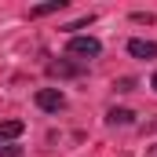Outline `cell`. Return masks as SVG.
<instances>
[{
  "instance_id": "10",
  "label": "cell",
  "mask_w": 157,
  "mask_h": 157,
  "mask_svg": "<svg viewBox=\"0 0 157 157\" xmlns=\"http://www.w3.org/2000/svg\"><path fill=\"white\" fill-rule=\"evenodd\" d=\"M146 157H157V146H150V150H146Z\"/></svg>"
},
{
  "instance_id": "11",
  "label": "cell",
  "mask_w": 157,
  "mask_h": 157,
  "mask_svg": "<svg viewBox=\"0 0 157 157\" xmlns=\"http://www.w3.org/2000/svg\"><path fill=\"white\" fill-rule=\"evenodd\" d=\"M150 88H154V91H157V73H154V80H150Z\"/></svg>"
},
{
  "instance_id": "1",
  "label": "cell",
  "mask_w": 157,
  "mask_h": 157,
  "mask_svg": "<svg viewBox=\"0 0 157 157\" xmlns=\"http://www.w3.org/2000/svg\"><path fill=\"white\" fill-rule=\"evenodd\" d=\"M66 51H70V55H77V59H95V55L102 51V44H99L95 37H70Z\"/></svg>"
},
{
  "instance_id": "7",
  "label": "cell",
  "mask_w": 157,
  "mask_h": 157,
  "mask_svg": "<svg viewBox=\"0 0 157 157\" xmlns=\"http://www.w3.org/2000/svg\"><path fill=\"white\" fill-rule=\"evenodd\" d=\"M132 121H135V113L124 110V106L121 110H110V124H132Z\"/></svg>"
},
{
  "instance_id": "2",
  "label": "cell",
  "mask_w": 157,
  "mask_h": 157,
  "mask_svg": "<svg viewBox=\"0 0 157 157\" xmlns=\"http://www.w3.org/2000/svg\"><path fill=\"white\" fill-rule=\"evenodd\" d=\"M37 106L48 110V113H59V110L66 106V95H62L59 88H40V91H37Z\"/></svg>"
},
{
  "instance_id": "5",
  "label": "cell",
  "mask_w": 157,
  "mask_h": 157,
  "mask_svg": "<svg viewBox=\"0 0 157 157\" xmlns=\"http://www.w3.org/2000/svg\"><path fill=\"white\" fill-rule=\"evenodd\" d=\"M26 132V124L22 121H0V143H11V139H18Z\"/></svg>"
},
{
  "instance_id": "3",
  "label": "cell",
  "mask_w": 157,
  "mask_h": 157,
  "mask_svg": "<svg viewBox=\"0 0 157 157\" xmlns=\"http://www.w3.org/2000/svg\"><path fill=\"white\" fill-rule=\"evenodd\" d=\"M128 55H135V59H157V44L154 40H128Z\"/></svg>"
},
{
  "instance_id": "6",
  "label": "cell",
  "mask_w": 157,
  "mask_h": 157,
  "mask_svg": "<svg viewBox=\"0 0 157 157\" xmlns=\"http://www.w3.org/2000/svg\"><path fill=\"white\" fill-rule=\"evenodd\" d=\"M66 7V0H48V4H40V7H29V18H44V15H55V11H62Z\"/></svg>"
},
{
  "instance_id": "8",
  "label": "cell",
  "mask_w": 157,
  "mask_h": 157,
  "mask_svg": "<svg viewBox=\"0 0 157 157\" xmlns=\"http://www.w3.org/2000/svg\"><path fill=\"white\" fill-rule=\"evenodd\" d=\"M0 157H22V146H7V143H4V146H0Z\"/></svg>"
},
{
  "instance_id": "9",
  "label": "cell",
  "mask_w": 157,
  "mask_h": 157,
  "mask_svg": "<svg viewBox=\"0 0 157 157\" xmlns=\"http://www.w3.org/2000/svg\"><path fill=\"white\" fill-rule=\"evenodd\" d=\"M132 88H135V80H132V77H124V80H117V91H132Z\"/></svg>"
},
{
  "instance_id": "4",
  "label": "cell",
  "mask_w": 157,
  "mask_h": 157,
  "mask_svg": "<svg viewBox=\"0 0 157 157\" xmlns=\"http://www.w3.org/2000/svg\"><path fill=\"white\" fill-rule=\"evenodd\" d=\"M48 73H51V77H80V66L59 59V62H48Z\"/></svg>"
}]
</instances>
